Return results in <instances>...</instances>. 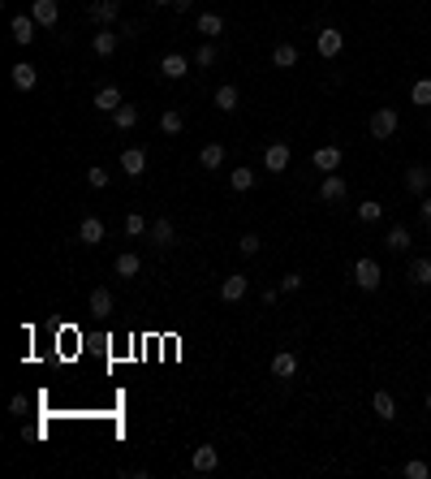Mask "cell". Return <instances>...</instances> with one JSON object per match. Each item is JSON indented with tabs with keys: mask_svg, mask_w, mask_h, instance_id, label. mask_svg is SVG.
<instances>
[{
	"mask_svg": "<svg viewBox=\"0 0 431 479\" xmlns=\"http://www.w3.org/2000/svg\"><path fill=\"white\" fill-rule=\"evenodd\" d=\"M379 281H384V273H379L375 259H358L354 264V285H358V290L371 294V290H379Z\"/></svg>",
	"mask_w": 431,
	"mask_h": 479,
	"instance_id": "cell-1",
	"label": "cell"
},
{
	"mask_svg": "<svg viewBox=\"0 0 431 479\" xmlns=\"http://www.w3.org/2000/svg\"><path fill=\"white\" fill-rule=\"evenodd\" d=\"M397 108H375L371 113V138H393L397 134Z\"/></svg>",
	"mask_w": 431,
	"mask_h": 479,
	"instance_id": "cell-2",
	"label": "cell"
},
{
	"mask_svg": "<svg viewBox=\"0 0 431 479\" xmlns=\"http://www.w3.org/2000/svg\"><path fill=\"white\" fill-rule=\"evenodd\" d=\"M315 47H319V56H324V61H332V56H341L345 35L337 26H324V30H319V39H315Z\"/></svg>",
	"mask_w": 431,
	"mask_h": 479,
	"instance_id": "cell-3",
	"label": "cell"
},
{
	"mask_svg": "<svg viewBox=\"0 0 431 479\" xmlns=\"http://www.w3.org/2000/svg\"><path fill=\"white\" fill-rule=\"evenodd\" d=\"M104 220L100 216H82V220H78V242H82V246H100L104 242Z\"/></svg>",
	"mask_w": 431,
	"mask_h": 479,
	"instance_id": "cell-4",
	"label": "cell"
},
{
	"mask_svg": "<svg viewBox=\"0 0 431 479\" xmlns=\"http://www.w3.org/2000/svg\"><path fill=\"white\" fill-rule=\"evenodd\" d=\"M9 30H13V43H35V30H39V22L30 18V13H13V22H9Z\"/></svg>",
	"mask_w": 431,
	"mask_h": 479,
	"instance_id": "cell-5",
	"label": "cell"
},
{
	"mask_svg": "<svg viewBox=\"0 0 431 479\" xmlns=\"http://www.w3.org/2000/svg\"><path fill=\"white\" fill-rule=\"evenodd\" d=\"M289 142H272V147H263V169L267 173H285L289 169Z\"/></svg>",
	"mask_w": 431,
	"mask_h": 479,
	"instance_id": "cell-6",
	"label": "cell"
},
{
	"mask_svg": "<svg viewBox=\"0 0 431 479\" xmlns=\"http://www.w3.org/2000/svg\"><path fill=\"white\" fill-rule=\"evenodd\" d=\"M246 294H250V277L233 273V277H225V281H220V298H225V302H242Z\"/></svg>",
	"mask_w": 431,
	"mask_h": 479,
	"instance_id": "cell-7",
	"label": "cell"
},
{
	"mask_svg": "<svg viewBox=\"0 0 431 479\" xmlns=\"http://www.w3.org/2000/svg\"><path fill=\"white\" fill-rule=\"evenodd\" d=\"M121 18V0H95L91 5V22L95 26H113Z\"/></svg>",
	"mask_w": 431,
	"mask_h": 479,
	"instance_id": "cell-8",
	"label": "cell"
},
{
	"mask_svg": "<svg viewBox=\"0 0 431 479\" xmlns=\"http://www.w3.org/2000/svg\"><path fill=\"white\" fill-rule=\"evenodd\" d=\"M30 18H35L39 26H56L60 22V5L56 0H30Z\"/></svg>",
	"mask_w": 431,
	"mask_h": 479,
	"instance_id": "cell-9",
	"label": "cell"
},
{
	"mask_svg": "<svg viewBox=\"0 0 431 479\" xmlns=\"http://www.w3.org/2000/svg\"><path fill=\"white\" fill-rule=\"evenodd\" d=\"M147 237H151V242H155L159 251H164V246H173V242H177V229H173V220H168V216H159V220H151Z\"/></svg>",
	"mask_w": 431,
	"mask_h": 479,
	"instance_id": "cell-10",
	"label": "cell"
},
{
	"mask_svg": "<svg viewBox=\"0 0 431 479\" xmlns=\"http://www.w3.org/2000/svg\"><path fill=\"white\" fill-rule=\"evenodd\" d=\"M159 74H164V78H168V83H181V78L190 74V61H186L181 52H168L164 61H159Z\"/></svg>",
	"mask_w": 431,
	"mask_h": 479,
	"instance_id": "cell-11",
	"label": "cell"
},
{
	"mask_svg": "<svg viewBox=\"0 0 431 479\" xmlns=\"http://www.w3.org/2000/svg\"><path fill=\"white\" fill-rule=\"evenodd\" d=\"M190 467H195L199 475H212V471L220 467V454L212 449V445H199V449H195V454H190Z\"/></svg>",
	"mask_w": 431,
	"mask_h": 479,
	"instance_id": "cell-12",
	"label": "cell"
},
{
	"mask_svg": "<svg viewBox=\"0 0 431 479\" xmlns=\"http://www.w3.org/2000/svg\"><path fill=\"white\" fill-rule=\"evenodd\" d=\"M9 78H13V87H18V91H35V83H39V70L30 65V61H18V65L9 70Z\"/></svg>",
	"mask_w": 431,
	"mask_h": 479,
	"instance_id": "cell-13",
	"label": "cell"
},
{
	"mask_svg": "<svg viewBox=\"0 0 431 479\" xmlns=\"http://www.w3.org/2000/svg\"><path fill=\"white\" fill-rule=\"evenodd\" d=\"M319 199H324V203H341L345 199V178H341V173H328V178L319 182Z\"/></svg>",
	"mask_w": 431,
	"mask_h": 479,
	"instance_id": "cell-14",
	"label": "cell"
},
{
	"mask_svg": "<svg viewBox=\"0 0 431 479\" xmlns=\"http://www.w3.org/2000/svg\"><path fill=\"white\" fill-rule=\"evenodd\" d=\"M121 169L130 173V178H142V173H147V151L142 147H125L121 151Z\"/></svg>",
	"mask_w": 431,
	"mask_h": 479,
	"instance_id": "cell-15",
	"label": "cell"
},
{
	"mask_svg": "<svg viewBox=\"0 0 431 479\" xmlns=\"http://www.w3.org/2000/svg\"><path fill=\"white\" fill-rule=\"evenodd\" d=\"M117 30L113 26H100V30H95V39H91V47H95V56H113L117 52Z\"/></svg>",
	"mask_w": 431,
	"mask_h": 479,
	"instance_id": "cell-16",
	"label": "cell"
},
{
	"mask_svg": "<svg viewBox=\"0 0 431 479\" xmlns=\"http://www.w3.org/2000/svg\"><path fill=\"white\" fill-rule=\"evenodd\" d=\"M315 169L319 173H337L341 169V147H337V142H328V147L315 151Z\"/></svg>",
	"mask_w": 431,
	"mask_h": 479,
	"instance_id": "cell-17",
	"label": "cell"
},
{
	"mask_svg": "<svg viewBox=\"0 0 431 479\" xmlns=\"http://www.w3.org/2000/svg\"><path fill=\"white\" fill-rule=\"evenodd\" d=\"M212 104L220 108V113H237V104H242V95H237V87H233V83H225V87H216Z\"/></svg>",
	"mask_w": 431,
	"mask_h": 479,
	"instance_id": "cell-18",
	"label": "cell"
},
{
	"mask_svg": "<svg viewBox=\"0 0 431 479\" xmlns=\"http://www.w3.org/2000/svg\"><path fill=\"white\" fill-rule=\"evenodd\" d=\"M113 268H117V277H125V281H134V277L142 273V259H138V255H134V251H121V255H117V259H113Z\"/></svg>",
	"mask_w": 431,
	"mask_h": 479,
	"instance_id": "cell-19",
	"label": "cell"
},
{
	"mask_svg": "<svg viewBox=\"0 0 431 479\" xmlns=\"http://www.w3.org/2000/svg\"><path fill=\"white\" fill-rule=\"evenodd\" d=\"M371 410H375V419H384V423H393L397 419V402H393V393H371Z\"/></svg>",
	"mask_w": 431,
	"mask_h": 479,
	"instance_id": "cell-20",
	"label": "cell"
},
{
	"mask_svg": "<svg viewBox=\"0 0 431 479\" xmlns=\"http://www.w3.org/2000/svg\"><path fill=\"white\" fill-rule=\"evenodd\" d=\"M125 100H121V87H100L95 91V108H100V113H117Z\"/></svg>",
	"mask_w": 431,
	"mask_h": 479,
	"instance_id": "cell-21",
	"label": "cell"
},
{
	"mask_svg": "<svg viewBox=\"0 0 431 479\" xmlns=\"http://www.w3.org/2000/svg\"><path fill=\"white\" fill-rule=\"evenodd\" d=\"M406 190H414V195H427V190H431V169L414 164V169L406 173Z\"/></svg>",
	"mask_w": 431,
	"mask_h": 479,
	"instance_id": "cell-22",
	"label": "cell"
},
{
	"mask_svg": "<svg viewBox=\"0 0 431 479\" xmlns=\"http://www.w3.org/2000/svg\"><path fill=\"white\" fill-rule=\"evenodd\" d=\"M113 307H117L113 290H104V285H95V290H91V311H95V315H113Z\"/></svg>",
	"mask_w": 431,
	"mask_h": 479,
	"instance_id": "cell-23",
	"label": "cell"
},
{
	"mask_svg": "<svg viewBox=\"0 0 431 479\" xmlns=\"http://www.w3.org/2000/svg\"><path fill=\"white\" fill-rule=\"evenodd\" d=\"M272 65H276V70H294V65H298V47H294V43H276V47H272Z\"/></svg>",
	"mask_w": 431,
	"mask_h": 479,
	"instance_id": "cell-24",
	"label": "cell"
},
{
	"mask_svg": "<svg viewBox=\"0 0 431 479\" xmlns=\"http://www.w3.org/2000/svg\"><path fill=\"white\" fill-rule=\"evenodd\" d=\"M294 372H298V359L289 354V350H280V354L272 359V376H276V380H289Z\"/></svg>",
	"mask_w": 431,
	"mask_h": 479,
	"instance_id": "cell-25",
	"label": "cell"
},
{
	"mask_svg": "<svg viewBox=\"0 0 431 479\" xmlns=\"http://www.w3.org/2000/svg\"><path fill=\"white\" fill-rule=\"evenodd\" d=\"M181 130H186V117L177 108H164V113H159V134H181Z\"/></svg>",
	"mask_w": 431,
	"mask_h": 479,
	"instance_id": "cell-26",
	"label": "cell"
},
{
	"mask_svg": "<svg viewBox=\"0 0 431 479\" xmlns=\"http://www.w3.org/2000/svg\"><path fill=\"white\" fill-rule=\"evenodd\" d=\"M199 164L203 169H220L225 164V147H220V142H207V147L199 151Z\"/></svg>",
	"mask_w": 431,
	"mask_h": 479,
	"instance_id": "cell-27",
	"label": "cell"
},
{
	"mask_svg": "<svg viewBox=\"0 0 431 479\" xmlns=\"http://www.w3.org/2000/svg\"><path fill=\"white\" fill-rule=\"evenodd\" d=\"M220 30H225V18H220V13H199V35L216 39Z\"/></svg>",
	"mask_w": 431,
	"mask_h": 479,
	"instance_id": "cell-28",
	"label": "cell"
},
{
	"mask_svg": "<svg viewBox=\"0 0 431 479\" xmlns=\"http://www.w3.org/2000/svg\"><path fill=\"white\" fill-rule=\"evenodd\" d=\"M113 125H117V130H134V125H138V108L134 104H121L113 113Z\"/></svg>",
	"mask_w": 431,
	"mask_h": 479,
	"instance_id": "cell-29",
	"label": "cell"
},
{
	"mask_svg": "<svg viewBox=\"0 0 431 479\" xmlns=\"http://www.w3.org/2000/svg\"><path fill=\"white\" fill-rule=\"evenodd\" d=\"M216 61H220V47H216V43H199V52H195V65H199V70H212Z\"/></svg>",
	"mask_w": 431,
	"mask_h": 479,
	"instance_id": "cell-30",
	"label": "cell"
},
{
	"mask_svg": "<svg viewBox=\"0 0 431 479\" xmlns=\"http://www.w3.org/2000/svg\"><path fill=\"white\" fill-rule=\"evenodd\" d=\"M384 216V203H375V199H366V203H358V220L362 225H375V220Z\"/></svg>",
	"mask_w": 431,
	"mask_h": 479,
	"instance_id": "cell-31",
	"label": "cell"
},
{
	"mask_svg": "<svg viewBox=\"0 0 431 479\" xmlns=\"http://www.w3.org/2000/svg\"><path fill=\"white\" fill-rule=\"evenodd\" d=\"M384 246H388V251H406V246H410V229H406V225H393L388 237H384Z\"/></svg>",
	"mask_w": 431,
	"mask_h": 479,
	"instance_id": "cell-32",
	"label": "cell"
},
{
	"mask_svg": "<svg viewBox=\"0 0 431 479\" xmlns=\"http://www.w3.org/2000/svg\"><path fill=\"white\" fill-rule=\"evenodd\" d=\"M147 229H151V220H147V216H138V212L125 216V237H142Z\"/></svg>",
	"mask_w": 431,
	"mask_h": 479,
	"instance_id": "cell-33",
	"label": "cell"
},
{
	"mask_svg": "<svg viewBox=\"0 0 431 479\" xmlns=\"http://www.w3.org/2000/svg\"><path fill=\"white\" fill-rule=\"evenodd\" d=\"M410 281L414 285H431V259H414L410 264Z\"/></svg>",
	"mask_w": 431,
	"mask_h": 479,
	"instance_id": "cell-34",
	"label": "cell"
},
{
	"mask_svg": "<svg viewBox=\"0 0 431 479\" xmlns=\"http://www.w3.org/2000/svg\"><path fill=\"white\" fill-rule=\"evenodd\" d=\"M410 100H414V104H423V108H431V78H419V83H414Z\"/></svg>",
	"mask_w": 431,
	"mask_h": 479,
	"instance_id": "cell-35",
	"label": "cell"
},
{
	"mask_svg": "<svg viewBox=\"0 0 431 479\" xmlns=\"http://www.w3.org/2000/svg\"><path fill=\"white\" fill-rule=\"evenodd\" d=\"M233 190H237V195H242V190H250L254 186V169H233Z\"/></svg>",
	"mask_w": 431,
	"mask_h": 479,
	"instance_id": "cell-36",
	"label": "cell"
},
{
	"mask_svg": "<svg viewBox=\"0 0 431 479\" xmlns=\"http://www.w3.org/2000/svg\"><path fill=\"white\" fill-rule=\"evenodd\" d=\"M259 246H263L259 233H242V237H237V251H242V255H259Z\"/></svg>",
	"mask_w": 431,
	"mask_h": 479,
	"instance_id": "cell-37",
	"label": "cell"
},
{
	"mask_svg": "<svg viewBox=\"0 0 431 479\" xmlns=\"http://www.w3.org/2000/svg\"><path fill=\"white\" fill-rule=\"evenodd\" d=\"M401 471H406L410 479H427V475H431V467H427V462H419V458H410V462H406Z\"/></svg>",
	"mask_w": 431,
	"mask_h": 479,
	"instance_id": "cell-38",
	"label": "cell"
},
{
	"mask_svg": "<svg viewBox=\"0 0 431 479\" xmlns=\"http://www.w3.org/2000/svg\"><path fill=\"white\" fill-rule=\"evenodd\" d=\"M87 186H91V190H104V186H108V169H100V164H95V169L87 173Z\"/></svg>",
	"mask_w": 431,
	"mask_h": 479,
	"instance_id": "cell-39",
	"label": "cell"
},
{
	"mask_svg": "<svg viewBox=\"0 0 431 479\" xmlns=\"http://www.w3.org/2000/svg\"><path fill=\"white\" fill-rule=\"evenodd\" d=\"M302 290V273H285L280 277V294H298Z\"/></svg>",
	"mask_w": 431,
	"mask_h": 479,
	"instance_id": "cell-40",
	"label": "cell"
},
{
	"mask_svg": "<svg viewBox=\"0 0 431 479\" xmlns=\"http://www.w3.org/2000/svg\"><path fill=\"white\" fill-rule=\"evenodd\" d=\"M419 216H423V225L431 229V199H423V203H419Z\"/></svg>",
	"mask_w": 431,
	"mask_h": 479,
	"instance_id": "cell-41",
	"label": "cell"
},
{
	"mask_svg": "<svg viewBox=\"0 0 431 479\" xmlns=\"http://www.w3.org/2000/svg\"><path fill=\"white\" fill-rule=\"evenodd\" d=\"M9 410H13V414H26V397L18 393V397H13V402H9Z\"/></svg>",
	"mask_w": 431,
	"mask_h": 479,
	"instance_id": "cell-42",
	"label": "cell"
},
{
	"mask_svg": "<svg viewBox=\"0 0 431 479\" xmlns=\"http://www.w3.org/2000/svg\"><path fill=\"white\" fill-rule=\"evenodd\" d=\"M155 5H173V0H155Z\"/></svg>",
	"mask_w": 431,
	"mask_h": 479,
	"instance_id": "cell-43",
	"label": "cell"
},
{
	"mask_svg": "<svg viewBox=\"0 0 431 479\" xmlns=\"http://www.w3.org/2000/svg\"><path fill=\"white\" fill-rule=\"evenodd\" d=\"M427 410H431V393H427Z\"/></svg>",
	"mask_w": 431,
	"mask_h": 479,
	"instance_id": "cell-44",
	"label": "cell"
},
{
	"mask_svg": "<svg viewBox=\"0 0 431 479\" xmlns=\"http://www.w3.org/2000/svg\"><path fill=\"white\" fill-rule=\"evenodd\" d=\"M427 125H431V113H427Z\"/></svg>",
	"mask_w": 431,
	"mask_h": 479,
	"instance_id": "cell-45",
	"label": "cell"
}]
</instances>
